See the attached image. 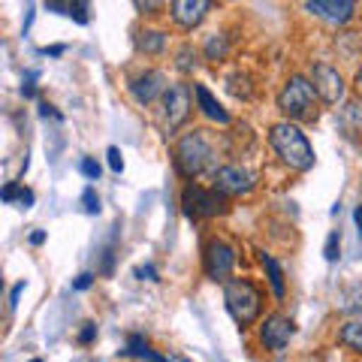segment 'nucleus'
I'll return each mask as SVG.
<instances>
[{
    "instance_id": "obj_1",
    "label": "nucleus",
    "mask_w": 362,
    "mask_h": 362,
    "mask_svg": "<svg viewBox=\"0 0 362 362\" xmlns=\"http://www.w3.org/2000/svg\"><path fill=\"white\" fill-rule=\"evenodd\" d=\"M269 142L275 154L281 157V163L296 169V173H308L314 166V148L308 142V136H305L296 124L290 121H281V124H272L269 130Z\"/></svg>"
},
{
    "instance_id": "obj_2",
    "label": "nucleus",
    "mask_w": 362,
    "mask_h": 362,
    "mask_svg": "<svg viewBox=\"0 0 362 362\" xmlns=\"http://www.w3.org/2000/svg\"><path fill=\"white\" fill-rule=\"evenodd\" d=\"M214 163V142L209 130H190L175 142V166L181 175H199Z\"/></svg>"
},
{
    "instance_id": "obj_3",
    "label": "nucleus",
    "mask_w": 362,
    "mask_h": 362,
    "mask_svg": "<svg viewBox=\"0 0 362 362\" xmlns=\"http://www.w3.org/2000/svg\"><path fill=\"white\" fill-rule=\"evenodd\" d=\"M223 302H226V311L233 314V320L239 326H251L259 317V308H263V296H259V290L247 278H230L226 281L223 284Z\"/></svg>"
},
{
    "instance_id": "obj_4",
    "label": "nucleus",
    "mask_w": 362,
    "mask_h": 362,
    "mask_svg": "<svg viewBox=\"0 0 362 362\" xmlns=\"http://www.w3.org/2000/svg\"><path fill=\"white\" fill-rule=\"evenodd\" d=\"M278 109L287 118L296 121H314L317 118V90L311 85V78L305 76H290L287 85L278 94Z\"/></svg>"
},
{
    "instance_id": "obj_5",
    "label": "nucleus",
    "mask_w": 362,
    "mask_h": 362,
    "mask_svg": "<svg viewBox=\"0 0 362 362\" xmlns=\"http://www.w3.org/2000/svg\"><path fill=\"white\" fill-rule=\"evenodd\" d=\"M181 206L187 218H218L226 211V197L218 190H206L199 185H187L181 190Z\"/></svg>"
},
{
    "instance_id": "obj_6",
    "label": "nucleus",
    "mask_w": 362,
    "mask_h": 362,
    "mask_svg": "<svg viewBox=\"0 0 362 362\" xmlns=\"http://www.w3.org/2000/svg\"><path fill=\"white\" fill-rule=\"evenodd\" d=\"M311 85H314L317 97H320L326 106H338L344 100V78H341V73H338L332 64H326V61L314 64Z\"/></svg>"
},
{
    "instance_id": "obj_7",
    "label": "nucleus",
    "mask_w": 362,
    "mask_h": 362,
    "mask_svg": "<svg viewBox=\"0 0 362 362\" xmlns=\"http://www.w3.org/2000/svg\"><path fill=\"white\" fill-rule=\"evenodd\" d=\"M202 263H206V275L211 281H230V272L235 266V247L226 245L223 239H211L206 245V254H202Z\"/></svg>"
},
{
    "instance_id": "obj_8",
    "label": "nucleus",
    "mask_w": 362,
    "mask_h": 362,
    "mask_svg": "<svg viewBox=\"0 0 362 362\" xmlns=\"http://www.w3.org/2000/svg\"><path fill=\"white\" fill-rule=\"evenodd\" d=\"M257 187V175L247 173L242 166H221L214 169V190L223 197H242V194H251Z\"/></svg>"
},
{
    "instance_id": "obj_9",
    "label": "nucleus",
    "mask_w": 362,
    "mask_h": 362,
    "mask_svg": "<svg viewBox=\"0 0 362 362\" xmlns=\"http://www.w3.org/2000/svg\"><path fill=\"white\" fill-rule=\"evenodd\" d=\"M190 115V85L178 82V85H169V90L163 94V124L166 130H175L187 121Z\"/></svg>"
},
{
    "instance_id": "obj_10",
    "label": "nucleus",
    "mask_w": 362,
    "mask_h": 362,
    "mask_svg": "<svg viewBox=\"0 0 362 362\" xmlns=\"http://www.w3.org/2000/svg\"><path fill=\"white\" fill-rule=\"evenodd\" d=\"M296 335V326H293V320L287 314H272L263 320V326H259V341H263L266 350H272V354H281L290 338Z\"/></svg>"
},
{
    "instance_id": "obj_11",
    "label": "nucleus",
    "mask_w": 362,
    "mask_h": 362,
    "mask_svg": "<svg viewBox=\"0 0 362 362\" xmlns=\"http://www.w3.org/2000/svg\"><path fill=\"white\" fill-rule=\"evenodd\" d=\"M166 90H169V85H166V76H163L160 70L142 73L139 78H133V85H130V94H133V100H136L139 106L154 103V100L163 97Z\"/></svg>"
},
{
    "instance_id": "obj_12",
    "label": "nucleus",
    "mask_w": 362,
    "mask_h": 362,
    "mask_svg": "<svg viewBox=\"0 0 362 362\" xmlns=\"http://www.w3.org/2000/svg\"><path fill=\"white\" fill-rule=\"evenodd\" d=\"M305 9L329 25H347L356 13V4H350V0H308Z\"/></svg>"
},
{
    "instance_id": "obj_13",
    "label": "nucleus",
    "mask_w": 362,
    "mask_h": 362,
    "mask_svg": "<svg viewBox=\"0 0 362 362\" xmlns=\"http://www.w3.org/2000/svg\"><path fill=\"white\" fill-rule=\"evenodd\" d=\"M209 9H211L209 0H175V4L169 6V13H173L175 25L194 30L197 25H202V18L209 16Z\"/></svg>"
},
{
    "instance_id": "obj_14",
    "label": "nucleus",
    "mask_w": 362,
    "mask_h": 362,
    "mask_svg": "<svg viewBox=\"0 0 362 362\" xmlns=\"http://www.w3.org/2000/svg\"><path fill=\"white\" fill-rule=\"evenodd\" d=\"M194 97H197V106L199 112L206 115L209 121H218V124H230V112H226L218 100H214V94L206 88V85H194Z\"/></svg>"
},
{
    "instance_id": "obj_15",
    "label": "nucleus",
    "mask_w": 362,
    "mask_h": 362,
    "mask_svg": "<svg viewBox=\"0 0 362 362\" xmlns=\"http://www.w3.org/2000/svg\"><path fill=\"white\" fill-rule=\"evenodd\" d=\"M341 127L354 136H362V100L354 97L341 106Z\"/></svg>"
},
{
    "instance_id": "obj_16",
    "label": "nucleus",
    "mask_w": 362,
    "mask_h": 362,
    "mask_svg": "<svg viewBox=\"0 0 362 362\" xmlns=\"http://www.w3.org/2000/svg\"><path fill=\"white\" fill-rule=\"evenodd\" d=\"M259 259H263V266H266V275H269V284H272V293H275V299H284V296H287L284 269H281L278 259L269 257V254H259Z\"/></svg>"
},
{
    "instance_id": "obj_17",
    "label": "nucleus",
    "mask_w": 362,
    "mask_h": 362,
    "mask_svg": "<svg viewBox=\"0 0 362 362\" xmlns=\"http://www.w3.org/2000/svg\"><path fill=\"white\" fill-rule=\"evenodd\" d=\"M338 341H341L344 347H350V350H356V354H362V317L347 320L341 329H338Z\"/></svg>"
},
{
    "instance_id": "obj_18",
    "label": "nucleus",
    "mask_w": 362,
    "mask_h": 362,
    "mask_svg": "<svg viewBox=\"0 0 362 362\" xmlns=\"http://www.w3.org/2000/svg\"><path fill=\"white\" fill-rule=\"evenodd\" d=\"M136 45H139V52H145V54H157L166 45V33L163 30H139Z\"/></svg>"
},
{
    "instance_id": "obj_19",
    "label": "nucleus",
    "mask_w": 362,
    "mask_h": 362,
    "mask_svg": "<svg viewBox=\"0 0 362 362\" xmlns=\"http://www.w3.org/2000/svg\"><path fill=\"white\" fill-rule=\"evenodd\" d=\"M175 61H178L175 66H178L181 73H190V70H194V66H197V49H194V45H190V42H185V45H181V49H178Z\"/></svg>"
},
{
    "instance_id": "obj_20",
    "label": "nucleus",
    "mask_w": 362,
    "mask_h": 362,
    "mask_svg": "<svg viewBox=\"0 0 362 362\" xmlns=\"http://www.w3.org/2000/svg\"><path fill=\"white\" fill-rule=\"evenodd\" d=\"M341 311H354V314H362V284L350 287L344 296H341Z\"/></svg>"
},
{
    "instance_id": "obj_21",
    "label": "nucleus",
    "mask_w": 362,
    "mask_h": 362,
    "mask_svg": "<svg viewBox=\"0 0 362 362\" xmlns=\"http://www.w3.org/2000/svg\"><path fill=\"white\" fill-rule=\"evenodd\" d=\"M226 54V40L221 37V33H211L209 42H206V58L209 61H221Z\"/></svg>"
},
{
    "instance_id": "obj_22",
    "label": "nucleus",
    "mask_w": 362,
    "mask_h": 362,
    "mask_svg": "<svg viewBox=\"0 0 362 362\" xmlns=\"http://www.w3.org/2000/svg\"><path fill=\"white\" fill-rule=\"evenodd\" d=\"M323 257L329 259V263H335V259L341 257V233H338V230H332V233H329V239H326V245H323Z\"/></svg>"
},
{
    "instance_id": "obj_23",
    "label": "nucleus",
    "mask_w": 362,
    "mask_h": 362,
    "mask_svg": "<svg viewBox=\"0 0 362 362\" xmlns=\"http://www.w3.org/2000/svg\"><path fill=\"white\" fill-rule=\"evenodd\" d=\"M78 173H82L88 181H97L100 178V163L94 160V157H82V160H78Z\"/></svg>"
},
{
    "instance_id": "obj_24",
    "label": "nucleus",
    "mask_w": 362,
    "mask_h": 362,
    "mask_svg": "<svg viewBox=\"0 0 362 362\" xmlns=\"http://www.w3.org/2000/svg\"><path fill=\"white\" fill-rule=\"evenodd\" d=\"M82 206L88 214H100V197H97V190L94 187H85V194H82Z\"/></svg>"
},
{
    "instance_id": "obj_25",
    "label": "nucleus",
    "mask_w": 362,
    "mask_h": 362,
    "mask_svg": "<svg viewBox=\"0 0 362 362\" xmlns=\"http://www.w3.org/2000/svg\"><path fill=\"white\" fill-rule=\"evenodd\" d=\"M106 157H109V169H112V173H121V169H124V157H121V151L115 148V145H109Z\"/></svg>"
},
{
    "instance_id": "obj_26",
    "label": "nucleus",
    "mask_w": 362,
    "mask_h": 362,
    "mask_svg": "<svg viewBox=\"0 0 362 362\" xmlns=\"http://www.w3.org/2000/svg\"><path fill=\"white\" fill-rule=\"evenodd\" d=\"M21 190H25V187H21L18 181H9V185H6L4 190H0V197H4V202H16Z\"/></svg>"
},
{
    "instance_id": "obj_27",
    "label": "nucleus",
    "mask_w": 362,
    "mask_h": 362,
    "mask_svg": "<svg viewBox=\"0 0 362 362\" xmlns=\"http://www.w3.org/2000/svg\"><path fill=\"white\" fill-rule=\"evenodd\" d=\"M97 338V323H85L82 332H78V344H90Z\"/></svg>"
},
{
    "instance_id": "obj_28",
    "label": "nucleus",
    "mask_w": 362,
    "mask_h": 362,
    "mask_svg": "<svg viewBox=\"0 0 362 362\" xmlns=\"http://www.w3.org/2000/svg\"><path fill=\"white\" fill-rule=\"evenodd\" d=\"M45 9H49V13H61V16H73V4H58V0H49Z\"/></svg>"
},
{
    "instance_id": "obj_29",
    "label": "nucleus",
    "mask_w": 362,
    "mask_h": 362,
    "mask_svg": "<svg viewBox=\"0 0 362 362\" xmlns=\"http://www.w3.org/2000/svg\"><path fill=\"white\" fill-rule=\"evenodd\" d=\"M136 278H139V281H160V278H157V269L148 263V266H139V269H136Z\"/></svg>"
},
{
    "instance_id": "obj_30",
    "label": "nucleus",
    "mask_w": 362,
    "mask_h": 362,
    "mask_svg": "<svg viewBox=\"0 0 362 362\" xmlns=\"http://www.w3.org/2000/svg\"><path fill=\"white\" fill-rule=\"evenodd\" d=\"M88 4H73V16L70 18H76L78 21V25H88Z\"/></svg>"
},
{
    "instance_id": "obj_31",
    "label": "nucleus",
    "mask_w": 362,
    "mask_h": 362,
    "mask_svg": "<svg viewBox=\"0 0 362 362\" xmlns=\"http://www.w3.org/2000/svg\"><path fill=\"white\" fill-rule=\"evenodd\" d=\"M21 293H25V281H18V284L13 287V293H9V308H18V299H21Z\"/></svg>"
},
{
    "instance_id": "obj_32",
    "label": "nucleus",
    "mask_w": 362,
    "mask_h": 362,
    "mask_svg": "<svg viewBox=\"0 0 362 362\" xmlns=\"http://www.w3.org/2000/svg\"><path fill=\"white\" fill-rule=\"evenodd\" d=\"M90 284H94V275H90V272H85V275H78V278L73 281V290H88Z\"/></svg>"
},
{
    "instance_id": "obj_33",
    "label": "nucleus",
    "mask_w": 362,
    "mask_h": 362,
    "mask_svg": "<svg viewBox=\"0 0 362 362\" xmlns=\"http://www.w3.org/2000/svg\"><path fill=\"white\" fill-rule=\"evenodd\" d=\"M16 202H18V209H30V206H33V190H28V187H25V190L18 194V199H16Z\"/></svg>"
},
{
    "instance_id": "obj_34",
    "label": "nucleus",
    "mask_w": 362,
    "mask_h": 362,
    "mask_svg": "<svg viewBox=\"0 0 362 362\" xmlns=\"http://www.w3.org/2000/svg\"><path fill=\"white\" fill-rule=\"evenodd\" d=\"M40 115H42V118H58V121H61V112H54V106H49V103H40Z\"/></svg>"
},
{
    "instance_id": "obj_35",
    "label": "nucleus",
    "mask_w": 362,
    "mask_h": 362,
    "mask_svg": "<svg viewBox=\"0 0 362 362\" xmlns=\"http://www.w3.org/2000/svg\"><path fill=\"white\" fill-rule=\"evenodd\" d=\"M21 97H25V100H33V97H37V88H33V82H25V85H21Z\"/></svg>"
},
{
    "instance_id": "obj_36",
    "label": "nucleus",
    "mask_w": 362,
    "mask_h": 362,
    "mask_svg": "<svg viewBox=\"0 0 362 362\" xmlns=\"http://www.w3.org/2000/svg\"><path fill=\"white\" fill-rule=\"evenodd\" d=\"M354 221H356V233H359V239H362V206H356V211H354Z\"/></svg>"
},
{
    "instance_id": "obj_37",
    "label": "nucleus",
    "mask_w": 362,
    "mask_h": 362,
    "mask_svg": "<svg viewBox=\"0 0 362 362\" xmlns=\"http://www.w3.org/2000/svg\"><path fill=\"white\" fill-rule=\"evenodd\" d=\"M42 242H45V233H42V230L30 233V245H42Z\"/></svg>"
},
{
    "instance_id": "obj_38",
    "label": "nucleus",
    "mask_w": 362,
    "mask_h": 362,
    "mask_svg": "<svg viewBox=\"0 0 362 362\" xmlns=\"http://www.w3.org/2000/svg\"><path fill=\"white\" fill-rule=\"evenodd\" d=\"M42 54H52V58H58V54H64V45H52V49H42Z\"/></svg>"
},
{
    "instance_id": "obj_39",
    "label": "nucleus",
    "mask_w": 362,
    "mask_h": 362,
    "mask_svg": "<svg viewBox=\"0 0 362 362\" xmlns=\"http://www.w3.org/2000/svg\"><path fill=\"white\" fill-rule=\"evenodd\" d=\"M136 9H142V13H151V9H157V4H142V0H139V4H136Z\"/></svg>"
},
{
    "instance_id": "obj_40",
    "label": "nucleus",
    "mask_w": 362,
    "mask_h": 362,
    "mask_svg": "<svg viewBox=\"0 0 362 362\" xmlns=\"http://www.w3.org/2000/svg\"><path fill=\"white\" fill-rule=\"evenodd\" d=\"M356 85L362 88V66H359V73H356Z\"/></svg>"
},
{
    "instance_id": "obj_41",
    "label": "nucleus",
    "mask_w": 362,
    "mask_h": 362,
    "mask_svg": "<svg viewBox=\"0 0 362 362\" xmlns=\"http://www.w3.org/2000/svg\"><path fill=\"white\" fill-rule=\"evenodd\" d=\"M30 362H42V359H30Z\"/></svg>"
}]
</instances>
